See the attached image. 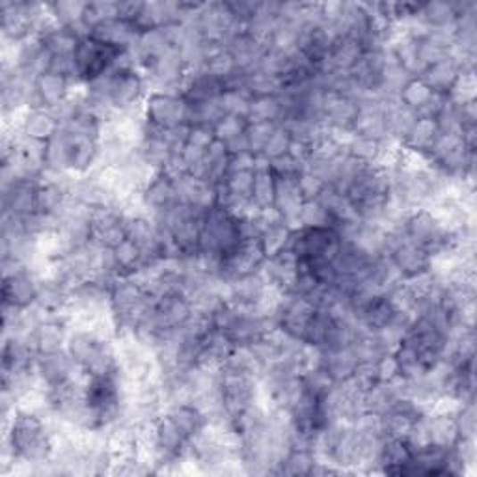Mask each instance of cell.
<instances>
[{"mask_svg":"<svg viewBox=\"0 0 477 477\" xmlns=\"http://www.w3.org/2000/svg\"><path fill=\"white\" fill-rule=\"evenodd\" d=\"M53 451L54 432L47 416L15 410L8 420H4V473L10 465L29 468L45 465L53 459Z\"/></svg>","mask_w":477,"mask_h":477,"instance_id":"1","label":"cell"},{"mask_svg":"<svg viewBox=\"0 0 477 477\" xmlns=\"http://www.w3.org/2000/svg\"><path fill=\"white\" fill-rule=\"evenodd\" d=\"M66 350L88 377L109 375L118 371L116 340L99 336L92 330L71 328Z\"/></svg>","mask_w":477,"mask_h":477,"instance_id":"2","label":"cell"},{"mask_svg":"<svg viewBox=\"0 0 477 477\" xmlns=\"http://www.w3.org/2000/svg\"><path fill=\"white\" fill-rule=\"evenodd\" d=\"M403 234L422 251H425L431 259L439 254L455 251L459 248L457 234L448 232L429 210H414L408 211L401 222Z\"/></svg>","mask_w":477,"mask_h":477,"instance_id":"3","label":"cell"},{"mask_svg":"<svg viewBox=\"0 0 477 477\" xmlns=\"http://www.w3.org/2000/svg\"><path fill=\"white\" fill-rule=\"evenodd\" d=\"M239 244H241V235L237 227V218L224 211L222 207L215 205L213 210L207 211L203 218L198 252L210 258L226 259Z\"/></svg>","mask_w":477,"mask_h":477,"instance_id":"4","label":"cell"},{"mask_svg":"<svg viewBox=\"0 0 477 477\" xmlns=\"http://www.w3.org/2000/svg\"><path fill=\"white\" fill-rule=\"evenodd\" d=\"M121 49L103 44L94 36H85L78 39L73 62H75V75L80 82H92L105 73H109L116 62L121 56Z\"/></svg>","mask_w":477,"mask_h":477,"instance_id":"5","label":"cell"},{"mask_svg":"<svg viewBox=\"0 0 477 477\" xmlns=\"http://www.w3.org/2000/svg\"><path fill=\"white\" fill-rule=\"evenodd\" d=\"M341 237L334 227H299L292 232L287 248L299 259L334 261L340 252Z\"/></svg>","mask_w":477,"mask_h":477,"instance_id":"6","label":"cell"},{"mask_svg":"<svg viewBox=\"0 0 477 477\" xmlns=\"http://www.w3.org/2000/svg\"><path fill=\"white\" fill-rule=\"evenodd\" d=\"M44 6L39 3H15V0H4L0 4V30H3L4 47H15L34 36Z\"/></svg>","mask_w":477,"mask_h":477,"instance_id":"7","label":"cell"},{"mask_svg":"<svg viewBox=\"0 0 477 477\" xmlns=\"http://www.w3.org/2000/svg\"><path fill=\"white\" fill-rule=\"evenodd\" d=\"M191 105L181 94L150 92L144 101V121L148 126L166 131L179 126H189Z\"/></svg>","mask_w":477,"mask_h":477,"instance_id":"8","label":"cell"},{"mask_svg":"<svg viewBox=\"0 0 477 477\" xmlns=\"http://www.w3.org/2000/svg\"><path fill=\"white\" fill-rule=\"evenodd\" d=\"M316 312H317V306L314 304L312 299L297 295V293H284L276 308L275 321H276V326L287 332L289 336L304 341L306 330L309 323H312Z\"/></svg>","mask_w":477,"mask_h":477,"instance_id":"9","label":"cell"},{"mask_svg":"<svg viewBox=\"0 0 477 477\" xmlns=\"http://www.w3.org/2000/svg\"><path fill=\"white\" fill-rule=\"evenodd\" d=\"M198 25L207 44L220 45H226L227 39L244 29L232 17L226 3H201L198 12Z\"/></svg>","mask_w":477,"mask_h":477,"instance_id":"10","label":"cell"},{"mask_svg":"<svg viewBox=\"0 0 477 477\" xmlns=\"http://www.w3.org/2000/svg\"><path fill=\"white\" fill-rule=\"evenodd\" d=\"M36 373L39 377V382L45 388L64 384L73 379L88 377L86 373L77 366V362L71 358L68 350L51 352V355H37Z\"/></svg>","mask_w":477,"mask_h":477,"instance_id":"11","label":"cell"},{"mask_svg":"<svg viewBox=\"0 0 477 477\" xmlns=\"http://www.w3.org/2000/svg\"><path fill=\"white\" fill-rule=\"evenodd\" d=\"M267 256L261 248L259 241H241L235 251L222 259L220 276L226 282H234L246 275H252L261 271Z\"/></svg>","mask_w":477,"mask_h":477,"instance_id":"12","label":"cell"},{"mask_svg":"<svg viewBox=\"0 0 477 477\" xmlns=\"http://www.w3.org/2000/svg\"><path fill=\"white\" fill-rule=\"evenodd\" d=\"M41 179L17 177L3 186V215L29 217L37 213V186Z\"/></svg>","mask_w":477,"mask_h":477,"instance_id":"13","label":"cell"},{"mask_svg":"<svg viewBox=\"0 0 477 477\" xmlns=\"http://www.w3.org/2000/svg\"><path fill=\"white\" fill-rule=\"evenodd\" d=\"M358 116V103L336 92H325L323 123L332 133H352Z\"/></svg>","mask_w":477,"mask_h":477,"instance_id":"14","label":"cell"},{"mask_svg":"<svg viewBox=\"0 0 477 477\" xmlns=\"http://www.w3.org/2000/svg\"><path fill=\"white\" fill-rule=\"evenodd\" d=\"M39 293V278L23 268L13 275L3 276V304L17 308V309H29L36 304Z\"/></svg>","mask_w":477,"mask_h":477,"instance_id":"15","label":"cell"},{"mask_svg":"<svg viewBox=\"0 0 477 477\" xmlns=\"http://www.w3.org/2000/svg\"><path fill=\"white\" fill-rule=\"evenodd\" d=\"M352 135L379 140L382 144L390 142L384 105L379 97L369 95L362 103H358V116L355 127H352Z\"/></svg>","mask_w":477,"mask_h":477,"instance_id":"16","label":"cell"},{"mask_svg":"<svg viewBox=\"0 0 477 477\" xmlns=\"http://www.w3.org/2000/svg\"><path fill=\"white\" fill-rule=\"evenodd\" d=\"M261 273L265 275L267 282L280 289L282 293H293L299 278V258L289 248H285V251L265 259Z\"/></svg>","mask_w":477,"mask_h":477,"instance_id":"17","label":"cell"},{"mask_svg":"<svg viewBox=\"0 0 477 477\" xmlns=\"http://www.w3.org/2000/svg\"><path fill=\"white\" fill-rule=\"evenodd\" d=\"M138 200L144 207V211L150 217H157L164 211H169L170 207L177 203L174 179L164 172H157L155 177L144 186L142 193L138 194Z\"/></svg>","mask_w":477,"mask_h":477,"instance_id":"18","label":"cell"},{"mask_svg":"<svg viewBox=\"0 0 477 477\" xmlns=\"http://www.w3.org/2000/svg\"><path fill=\"white\" fill-rule=\"evenodd\" d=\"M179 94L189 105H198V103L220 99L224 94V85L220 78L211 75L205 68H200L186 71Z\"/></svg>","mask_w":477,"mask_h":477,"instance_id":"19","label":"cell"},{"mask_svg":"<svg viewBox=\"0 0 477 477\" xmlns=\"http://www.w3.org/2000/svg\"><path fill=\"white\" fill-rule=\"evenodd\" d=\"M174 183H176V196L179 203L201 207V210L210 211L218 201L217 185L211 181L198 179L191 174H185L174 179Z\"/></svg>","mask_w":477,"mask_h":477,"instance_id":"20","label":"cell"},{"mask_svg":"<svg viewBox=\"0 0 477 477\" xmlns=\"http://www.w3.org/2000/svg\"><path fill=\"white\" fill-rule=\"evenodd\" d=\"M224 47L234 56L237 68L246 73L258 70L263 54L267 53V45L261 44L259 39L252 37L244 29L227 39Z\"/></svg>","mask_w":477,"mask_h":477,"instance_id":"21","label":"cell"},{"mask_svg":"<svg viewBox=\"0 0 477 477\" xmlns=\"http://www.w3.org/2000/svg\"><path fill=\"white\" fill-rule=\"evenodd\" d=\"M276 177V176H275ZM304 203V198L297 186V179L287 177H276V189H275V207L282 215L284 222L292 227V230H299L300 222V207Z\"/></svg>","mask_w":477,"mask_h":477,"instance_id":"22","label":"cell"},{"mask_svg":"<svg viewBox=\"0 0 477 477\" xmlns=\"http://www.w3.org/2000/svg\"><path fill=\"white\" fill-rule=\"evenodd\" d=\"M70 321L66 319H44L34 332V347L37 355H51V352L66 350L70 338Z\"/></svg>","mask_w":477,"mask_h":477,"instance_id":"23","label":"cell"},{"mask_svg":"<svg viewBox=\"0 0 477 477\" xmlns=\"http://www.w3.org/2000/svg\"><path fill=\"white\" fill-rule=\"evenodd\" d=\"M34 85H36V94H37L41 109H54L70 99L73 80L60 73L47 71L44 75L36 77Z\"/></svg>","mask_w":477,"mask_h":477,"instance_id":"24","label":"cell"},{"mask_svg":"<svg viewBox=\"0 0 477 477\" xmlns=\"http://www.w3.org/2000/svg\"><path fill=\"white\" fill-rule=\"evenodd\" d=\"M90 36H94L95 39L103 41V44L118 47L121 51H129L136 47V41L140 32L136 30V27L126 19H112V21H105V23L97 25L95 29H92Z\"/></svg>","mask_w":477,"mask_h":477,"instance_id":"25","label":"cell"},{"mask_svg":"<svg viewBox=\"0 0 477 477\" xmlns=\"http://www.w3.org/2000/svg\"><path fill=\"white\" fill-rule=\"evenodd\" d=\"M358 366V358L352 347H338V349H321L319 367L334 382H345L352 377Z\"/></svg>","mask_w":477,"mask_h":477,"instance_id":"26","label":"cell"},{"mask_svg":"<svg viewBox=\"0 0 477 477\" xmlns=\"http://www.w3.org/2000/svg\"><path fill=\"white\" fill-rule=\"evenodd\" d=\"M268 287H271V284L267 282L261 271L246 275L230 282V297H227V302L237 304L241 308H252L263 300Z\"/></svg>","mask_w":477,"mask_h":477,"instance_id":"27","label":"cell"},{"mask_svg":"<svg viewBox=\"0 0 477 477\" xmlns=\"http://www.w3.org/2000/svg\"><path fill=\"white\" fill-rule=\"evenodd\" d=\"M60 127L62 126L49 109H29L23 112V116L19 118L21 133L37 138V140H44V142L54 136Z\"/></svg>","mask_w":477,"mask_h":477,"instance_id":"28","label":"cell"},{"mask_svg":"<svg viewBox=\"0 0 477 477\" xmlns=\"http://www.w3.org/2000/svg\"><path fill=\"white\" fill-rule=\"evenodd\" d=\"M461 75V66L457 64V60L453 56L437 62V64H431L427 66L420 78L425 82V85L439 95H448V92L451 90L453 82L457 80V77Z\"/></svg>","mask_w":477,"mask_h":477,"instance_id":"29","label":"cell"},{"mask_svg":"<svg viewBox=\"0 0 477 477\" xmlns=\"http://www.w3.org/2000/svg\"><path fill=\"white\" fill-rule=\"evenodd\" d=\"M275 189H276V177L271 170V160L265 159L263 155H256L252 203L258 210H267V207L275 205Z\"/></svg>","mask_w":477,"mask_h":477,"instance_id":"30","label":"cell"},{"mask_svg":"<svg viewBox=\"0 0 477 477\" xmlns=\"http://www.w3.org/2000/svg\"><path fill=\"white\" fill-rule=\"evenodd\" d=\"M45 172L49 174L71 172V136L62 127L54 136L47 140Z\"/></svg>","mask_w":477,"mask_h":477,"instance_id":"31","label":"cell"},{"mask_svg":"<svg viewBox=\"0 0 477 477\" xmlns=\"http://www.w3.org/2000/svg\"><path fill=\"white\" fill-rule=\"evenodd\" d=\"M166 414H169L172 422L177 425V429L183 432V437L189 442L194 440L207 427V416L193 403L174 405L170 408H166Z\"/></svg>","mask_w":477,"mask_h":477,"instance_id":"32","label":"cell"},{"mask_svg":"<svg viewBox=\"0 0 477 477\" xmlns=\"http://www.w3.org/2000/svg\"><path fill=\"white\" fill-rule=\"evenodd\" d=\"M364 54L362 45L357 39L352 37H341L336 41V45L332 47L328 58L325 64L321 66L319 71H343L349 73L352 68H355L360 56Z\"/></svg>","mask_w":477,"mask_h":477,"instance_id":"33","label":"cell"},{"mask_svg":"<svg viewBox=\"0 0 477 477\" xmlns=\"http://www.w3.org/2000/svg\"><path fill=\"white\" fill-rule=\"evenodd\" d=\"M70 136H71V172L77 176L90 174L97 166L101 140L90 136H73V135Z\"/></svg>","mask_w":477,"mask_h":477,"instance_id":"34","label":"cell"},{"mask_svg":"<svg viewBox=\"0 0 477 477\" xmlns=\"http://www.w3.org/2000/svg\"><path fill=\"white\" fill-rule=\"evenodd\" d=\"M427 431L431 446L449 449L459 440V429L455 424V416L449 414H431L427 412Z\"/></svg>","mask_w":477,"mask_h":477,"instance_id":"35","label":"cell"},{"mask_svg":"<svg viewBox=\"0 0 477 477\" xmlns=\"http://www.w3.org/2000/svg\"><path fill=\"white\" fill-rule=\"evenodd\" d=\"M114 258L118 263L119 276H135L140 271H144L146 267H152L144 256L142 248L131 241L129 237L123 239L116 248H114Z\"/></svg>","mask_w":477,"mask_h":477,"instance_id":"36","label":"cell"},{"mask_svg":"<svg viewBox=\"0 0 477 477\" xmlns=\"http://www.w3.org/2000/svg\"><path fill=\"white\" fill-rule=\"evenodd\" d=\"M439 133L440 131L437 126V119L434 118H418L416 121H414V126L410 127L405 140L401 142V146L407 150H412V152L427 153L434 144V140H437Z\"/></svg>","mask_w":477,"mask_h":477,"instance_id":"37","label":"cell"},{"mask_svg":"<svg viewBox=\"0 0 477 477\" xmlns=\"http://www.w3.org/2000/svg\"><path fill=\"white\" fill-rule=\"evenodd\" d=\"M399 391L396 382H377L375 386H371L366 393H364V407L366 412H373V414H386L393 403L399 399Z\"/></svg>","mask_w":477,"mask_h":477,"instance_id":"38","label":"cell"},{"mask_svg":"<svg viewBox=\"0 0 477 477\" xmlns=\"http://www.w3.org/2000/svg\"><path fill=\"white\" fill-rule=\"evenodd\" d=\"M317 465V457L312 449L293 448L287 457L278 465L276 475H312Z\"/></svg>","mask_w":477,"mask_h":477,"instance_id":"39","label":"cell"},{"mask_svg":"<svg viewBox=\"0 0 477 477\" xmlns=\"http://www.w3.org/2000/svg\"><path fill=\"white\" fill-rule=\"evenodd\" d=\"M248 123L258 121H271V123H282L284 121V111L276 95H265V97H252L251 111L246 116Z\"/></svg>","mask_w":477,"mask_h":477,"instance_id":"40","label":"cell"},{"mask_svg":"<svg viewBox=\"0 0 477 477\" xmlns=\"http://www.w3.org/2000/svg\"><path fill=\"white\" fill-rule=\"evenodd\" d=\"M432 97H434V92L425 85L420 77H412L403 86V90L399 92L401 105H405L412 112H416V116Z\"/></svg>","mask_w":477,"mask_h":477,"instance_id":"41","label":"cell"},{"mask_svg":"<svg viewBox=\"0 0 477 477\" xmlns=\"http://www.w3.org/2000/svg\"><path fill=\"white\" fill-rule=\"evenodd\" d=\"M244 90L252 97H265V95H278L282 90V80L263 70H254L246 73Z\"/></svg>","mask_w":477,"mask_h":477,"instance_id":"42","label":"cell"},{"mask_svg":"<svg viewBox=\"0 0 477 477\" xmlns=\"http://www.w3.org/2000/svg\"><path fill=\"white\" fill-rule=\"evenodd\" d=\"M347 153L350 157L366 162V164H373V162L381 160V157L384 153V144L379 140H373V138L352 135L347 142Z\"/></svg>","mask_w":477,"mask_h":477,"instance_id":"43","label":"cell"},{"mask_svg":"<svg viewBox=\"0 0 477 477\" xmlns=\"http://www.w3.org/2000/svg\"><path fill=\"white\" fill-rule=\"evenodd\" d=\"M41 39H44L47 51L53 56H73L80 37L66 27H56Z\"/></svg>","mask_w":477,"mask_h":477,"instance_id":"44","label":"cell"},{"mask_svg":"<svg viewBox=\"0 0 477 477\" xmlns=\"http://www.w3.org/2000/svg\"><path fill=\"white\" fill-rule=\"evenodd\" d=\"M292 232H293L292 227L285 226L284 222L267 226L261 239H259L265 256L271 258V256L285 251L287 244H289V239H292Z\"/></svg>","mask_w":477,"mask_h":477,"instance_id":"45","label":"cell"},{"mask_svg":"<svg viewBox=\"0 0 477 477\" xmlns=\"http://www.w3.org/2000/svg\"><path fill=\"white\" fill-rule=\"evenodd\" d=\"M205 159H207V164H210V172H211V181L217 185L220 183L227 170H230V152H227L226 144L222 140H215L210 150H207L205 153Z\"/></svg>","mask_w":477,"mask_h":477,"instance_id":"46","label":"cell"},{"mask_svg":"<svg viewBox=\"0 0 477 477\" xmlns=\"http://www.w3.org/2000/svg\"><path fill=\"white\" fill-rule=\"evenodd\" d=\"M222 116H226V114L222 112L220 99L198 103V105H191L189 126H203V127L213 129Z\"/></svg>","mask_w":477,"mask_h":477,"instance_id":"47","label":"cell"},{"mask_svg":"<svg viewBox=\"0 0 477 477\" xmlns=\"http://www.w3.org/2000/svg\"><path fill=\"white\" fill-rule=\"evenodd\" d=\"M477 90V80H475V70L461 71L457 80L453 82L451 90L448 92V99L455 105H465V103L475 101V92Z\"/></svg>","mask_w":477,"mask_h":477,"instance_id":"48","label":"cell"},{"mask_svg":"<svg viewBox=\"0 0 477 477\" xmlns=\"http://www.w3.org/2000/svg\"><path fill=\"white\" fill-rule=\"evenodd\" d=\"M299 222L300 227H334L330 213L319 203V200H304Z\"/></svg>","mask_w":477,"mask_h":477,"instance_id":"49","label":"cell"},{"mask_svg":"<svg viewBox=\"0 0 477 477\" xmlns=\"http://www.w3.org/2000/svg\"><path fill=\"white\" fill-rule=\"evenodd\" d=\"M119 17V3L116 0H101V3H88L85 12V25L90 29H95L97 25L105 23V21H112Z\"/></svg>","mask_w":477,"mask_h":477,"instance_id":"50","label":"cell"},{"mask_svg":"<svg viewBox=\"0 0 477 477\" xmlns=\"http://www.w3.org/2000/svg\"><path fill=\"white\" fill-rule=\"evenodd\" d=\"M252 95L246 90H224L220 95V107L222 112L227 116H239L246 118L248 111H251Z\"/></svg>","mask_w":477,"mask_h":477,"instance_id":"51","label":"cell"},{"mask_svg":"<svg viewBox=\"0 0 477 477\" xmlns=\"http://www.w3.org/2000/svg\"><path fill=\"white\" fill-rule=\"evenodd\" d=\"M280 123H271V121H258V123H248L246 127V138H248V146H251V153L261 155L268 138L273 136L276 127Z\"/></svg>","mask_w":477,"mask_h":477,"instance_id":"52","label":"cell"},{"mask_svg":"<svg viewBox=\"0 0 477 477\" xmlns=\"http://www.w3.org/2000/svg\"><path fill=\"white\" fill-rule=\"evenodd\" d=\"M217 185H222L227 193H232L235 196L252 200L254 170H251V172H227L226 177Z\"/></svg>","mask_w":477,"mask_h":477,"instance_id":"53","label":"cell"},{"mask_svg":"<svg viewBox=\"0 0 477 477\" xmlns=\"http://www.w3.org/2000/svg\"><path fill=\"white\" fill-rule=\"evenodd\" d=\"M248 127V119L246 118H239V116H222L220 121L213 127L217 140L222 142H230L235 136L243 135Z\"/></svg>","mask_w":477,"mask_h":477,"instance_id":"54","label":"cell"},{"mask_svg":"<svg viewBox=\"0 0 477 477\" xmlns=\"http://www.w3.org/2000/svg\"><path fill=\"white\" fill-rule=\"evenodd\" d=\"M292 136H289V133L285 131L284 126H278L276 131L273 133V136L268 138L267 142V146L263 150V157L268 159V160H273V159H278L285 153H289V150H292Z\"/></svg>","mask_w":477,"mask_h":477,"instance_id":"55","label":"cell"},{"mask_svg":"<svg viewBox=\"0 0 477 477\" xmlns=\"http://www.w3.org/2000/svg\"><path fill=\"white\" fill-rule=\"evenodd\" d=\"M271 170L276 177L297 179L300 176V172L304 170V162L299 157H295L293 153H285V155L271 160Z\"/></svg>","mask_w":477,"mask_h":477,"instance_id":"56","label":"cell"},{"mask_svg":"<svg viewBox=\"0 0 477 477\" xmlns=\"http://www.w3.org/2000/svg\"><path fill=\"white\" fill-rule=\"evenodd\" d=\"M455 424L459 429V439L475 440V403H465L455 414Z\"/></svg>","mask_w":477,"mask_h":477,"instance_id":"57","label":"cell"},{"mask_svg":"<svg viewBox=\"0 0 477 477\" xmlns=\"http://www.w3.org/2000/svg\"><path fill=\"white\" fill-rule=\"evenodd\" d=\"M297 186L302 194L304 200H317V196L321 194V191L325 189V181L319 179L316 174H312L309 170H302L300 176L297 177Z\"/></svg>","mask_w":477,"mask_h":477,"instance_id":"58","label":"cell"},{"mask_svg":"<svg viewBox=\"0 0 477 477\" xmlns=\"http://www.w3.org/2000/svg\"><path fill=\"white\" fill-rule=\"evenodd\" d=\"M226 6L227 10H230L232 17L237 21V23L244 27L248 21L258 13L261 3H252V0H235V3H226Z\"/></svg>","mask_w":477,"mask_h":477,"instance_id":"59","label":"cell"},{"mask_svg":"<svg viewBox=\"0 0 477 477\" xmlns=\"http://www.w3.org/2000/svg\"><path fill=\"white\" fill-rule=\"evenodd\" d=\"M215 140H217V136H215V131L211 127L191 126L189 138H186V144H191V146H196V148L207 152Z\"/></svg>","mask_w":477,"mask_h":477,"instance_id":"60","label":"cell"},{"mask_svg":"<svg viewBox=\"0 0 477 477\" xmlns=\"http://www.w3.org/2000/svg\"><path fill=\"white\" fill-rule=\"evenodd\" d=\"M377 369H379V379L384 382H391L399 379V364L393 352H388V355H384L377 362Z\"/></svg>","mask_w":477,"mask_h":477,"instance_id":"61","label":"cell"},{"mask_svg":"<svg viewBox=\"0 0 477 477\" xmlns=\"http://www.w3.org/2000/svg\"><path fill=\"white\" fill-rule=\"evenodd\" d=\"M256 170V155L254 153H239L232 155L230 159V170L227 172H251Z\"/></svg>","mask_w":477,"mask_h":477,"instance_id":"62","label":"cell"},{"mask_svg":"<svg viewBox=\"0 0 477 477\" xmlns=\"http://www.w3.org/2000/svg\"><path fill=\"white\" fill-rule=\"evenodd\" d=\"M227 152H230V155H239V153H248L251 152V146H248V138H246V133L235 136L234 140L230 142H224Z\"/></svg>","mask_w":477,"mask_h":477,"instance_id":"63","label":"cell"}]
</instances>
